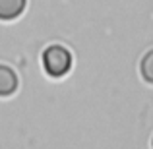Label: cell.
Here are the masks:
<instances>
[{"label": "cell", "mask_w": 153, "mask_h": 149, "mask_svg": "<svg viewBox=\"0 0 153 149\" xmlns=\"http://www.w3.org/2000/svg\"><path fill=\"white\" fill-rule=\"evenodd\" d=\"M43 68L52 78H62L72 68V54L60 45H51L43 52Z\"/></svg>", "instance_id": "cell-1"}, {"label": "cell", "mask_w": 153, "mask_h": 149, "mask_svg": "<svg viewBox=\"0 0 153 149\" xmlns=\"http://www.w3.org/2000/svg\"><path fill=\"white\" fill-rule=\"evenodd\" d=\"M18 74L6 64H0V97H10L18 91Z\"/></svg>", "instance_id": "cell-2"}, {"label": "cell", "mask_w": 153, "mask_h": 149, "mask_svg": "<svg viewBox=\"0 0 153 149\" xmlns=\"http://www.w3.org/2000/svg\"><path fill=\"white\" fill-rule=\"evenodd\" d=\"M27 0H0V19L10 21L23 14Z\"/></svg>", "instance_id": "cell-3"}, {"label": "cell", "mask_w": 153, "mask_h": 149, "mask_svg": "<svg viewBox=\"0 0 153 149\" xmlns=\"http://www.w3.org/2000/svg\"><path fill=\"white\" fill-rule=\"evenodd\" d=\"M140 74H142L143 82L153 85V49L143 54L142 62H140Z\"/></svg>", "instance_id": "cell-4"}, {"label": "cell", "mask_w": 153, "mask_h": 149, "mask_svg": "<svg viewBox=\"0 0 153 149\" xmlns=\"http://www.w3.org/2000/svg\"><path fill=\"white\" fill-rule=\"evenodd\" d=\"M151 147H153V139H151Z\"/></svg>", "instance_id": "cell-5"}]
</instances>
